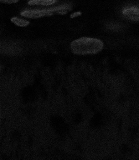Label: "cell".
<instances>
[{
    "label": "cell",
    "instance_id": "obj_1",
    "mask_svg": "<svg viewBox=\"0 0 139 160\" xmlns=\"http://www.w3.org/2000/svg\"><path fill=\"white\" fill-rule=\"evenodd\" d=\"M103 43L97 38H82L75 40L71 44L72 51L78 55L93 54L99 52L103 48Z\"/></svg>",
    "mask_w": 139,
    "mask_h": 160
},
{
    "label": "cell",
    "instance_id": "obj_2",
    "mask_svg": "<svg viewBox=\"0 0 139 160\" xmlns=\"http://www.w3.org/2000/svg\"><path fill=\"white\" fill-rule=\"evenodd\" d=\"M70 9V7L69 5H65L50 9L25 10L22 12L20 15L29 18L36 19L45 16H50L54 13L64 14L65 12Z\"/></svg>",
    "mask_w": 139,
    "mask_h": 160
},
{
    "label": "cell",
    "instance_id": "obj_3",
    "mask_svg": "<svg viewBox=\"0 0 139 160\" xmlns=\"http://www.w3.org/2000/svg\"><path fill=\"white\" fill-rule=\"evenodd\" d=\"M56 0H32L28 2L30 5H43L49 6L53 5L57 2Z\"/></svg>",
    "mask_w": 139,
    "mask_h": 160
},
{
    "label": "cell",
    "instance_id": "obj_4",
    "mask_svg": "<svg viewBox=\"0 0 139 160\" xmlns=\"http://www.w3.org/2000/svg\"><path fill=\"white\" fill-rule=\"evenodd\" d=\"M11 21L15 25L20 27H27L30 24L29 22L28 21L16 17L12 18Z\"/></svg>",
    "mask_w": 139,
    "mask_h": 160
},
{
    "label": "cell",
    "instance_id": "obj_5",
    "mask_svg": "<svg viewBox=\"0 0 139 160\" xmlns=\"http://www.w3.org/2000/svg\"><path fill=\"white\" fill-rule=\"evenodd\" d=\"M123 14L126 15H139V7H131L123 9L122 11Z\"/></svg>",
    "mask_w": 139,
    "mask_h": 160
},
{
    "label": "cell",
    "instance_id": "obj_6",
    "mask_svg": "<svg viewBox=\"0 0 139 160\" xmlns=\"http://www.w3.org/2000/svg\"><path fill=\"white\" fill-rule=\"evenodd\" d=\"M18 1V0H1L0 2L3 3H6V4H14L16 3Z\"/></svg>",
    "mask_w": 139,
    "mask_h": 160
},
{
    "label": "cell",
    "instance_id": "obj_7",
    "mask_svg": "<svg viewBox=\"0 0 139 160\" xmlns=\"http://www.w3.org/2000/svg\"><path fill=\"white\" fill-rule=\"evenodd\" d=\"M81 14V13L80 12H75L70 15V18H73L80 16Z\"/></svg>",
    "mask_w": 139,
    "mask_h": 160
},
{
    "label": "cell",
    "instance_id": "obj_8",
    "mask_svg": "<svg viewBox=\"0 0 139 160\" xmlns=\"http://www.w3.org/2000/svg\"><path fill=\"white\" fill-rule=\"evenodd\" d=\"M130 18L133 20H139V17H131Z\"/></svg>",
    "mask_w": 139,
    "mask_h": 160
}]
</instances>
